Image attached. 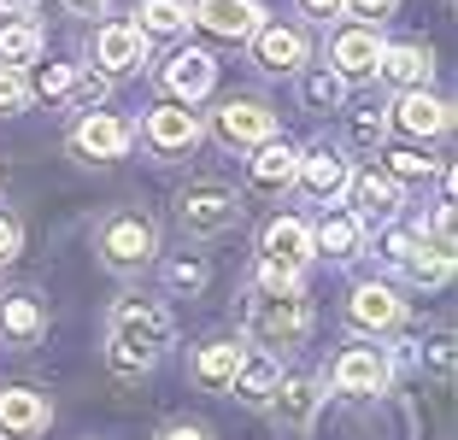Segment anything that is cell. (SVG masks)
I'll return each instance as SVG.
<instances>
[{
    "label": "cell",
    "instance_id": "19",
    "mask_svg": "<svg viewBox=\"0 0 458 440\" xmlns=\"http://www.w3.org/2000/svg\"><path fill=\"white\" fill-rule=\"evenodd\" d=\"M41 329H47V311H41V300H30V293H18V300H0V341H6V347H36Z\"/></svg>",
    "mask_w": 458,
    "mask_h": 440
},
{
    "label": "cell",
    "instance_id": "31",
    "mask_svg": "<svg viewBox=\"0 0 458 440\" xmlns=\"http://www.w3.org/2000/svg\"><path fill=\"white\" fill-rule=\"evenodd\" d=\"M347 135H352V147H382L388 118H382L377 106H364V112H352V118H347Z\"/></svg>",
    "mask_w": 458,
    "mask_h": 440
},
{
    "label": "cell",
    "instance_id": "6",
    "mask_svg": "<svg viewBox=\"0 0 458 440\" xmlns=\"http://www.w3.org/2000/svg\"><path fill=\"white\" fill-rule=\"evenodd\" d=\"M265 135H276V112L259 100H224L217 106V141L229 147H259Z\"/></svg>",
    "mask_w": 458,
    "mask_h": 440
},
{
    "label": "cell",
    "instance_id": "29",
    "mask_svg": "<svg viewBox=\"0 0 458 440\" xmlns=\"http://www.w3.org/2000/svg\"><path fill=\"white\" fill-rule=\"evenodd\" d=\"M359 241H364V217H329V224L311 235V247H324V253H335V258H352Z\"/></svg>",
    "mask_w": 458,
    "mask_h": 440
},
{
    "label": "cell",
    "instance_id": "9",
    "mask_svg": "<svg viewBox=\"0 0 458 440\" xmlns=\"http://www.w3.org/2000/svg\"><path fill=\"white\" fill-rule=\"evenodd\" d=\"M47 417H54V405H47V393H36V387H6V393H0V435L6 440L41 435Z\"/></svg>",
    "mask_w": 458,
    "mask_h": 440
},
{
    "label": "cell",
    "instance_id": "39",
    "mask_svg": "<svg viewBox=\"0 0 458 440\" xmlns=\"http://www.w3.org/2000/svg\"><path fill=\"white\" fill-rule=\"evenodd\" d=\"M429 359H435V370H453V334H435V347H429Z\"/></svg>",
    "mask_w": 458,
    "mask_h": 440
},
{
    "label": "cell",
    "instance_id": "18",
    "mask_svg": "<svg viewBox=\"0 0 458 440\" xmlns=\"http://www.w3.org/2000/svg\"><path fill=\"white\" fill-rule=\"evenodd\" d=\"M377 71L394 82V89H423L429 71H435V54H429V47H418V41H400V47H382Z\"/></svg>",
    "mask_w": 458,
    "mask_h": 440
},
{
    "label": "cell",
    "instance_id": "16",
    "mask_svg": "<svg viewBox=\"0 0 458 440\" xmlns=\"http://www.w3.org/2000/svg\"><path fill=\"white\" fill-rule=\"evenodd\" d=\"M259 253H265V265L300 270V265L311 258V229L294 224V217H276V224L265 229V241H259Z\"/></svg>",
    "mask_w": 458,
    "mask_h": 440
},
{
    "label": "cell",
    "instance_id": "37",
    "mask_svg": "<svg viewBox=\"0 0 458 440\" xmlns=\"http://www.w3.org/2000/svg\"><path fill=\"white\" fill-rule=\"evenodd\" d=\"M347 6H352L359 18H370V24H382V18L394 13V0H347Z\"/></svg>",
    "mask_w": 458,
    "mask_h": 440
},
{
    "label": "cell",
    "instance_id": "42",
    "mask_svg": "<svg viewBox=\"0 0 458 440\" xmlns=\"http://www.w3.org/2000/svg\"><path fill=\"white\" fill-rule=\"evenodd\" d=\"M341 6H347V0H306V13H311V18H335Z\"/></svg>",
    "mask_w": 458,
    "mask_h": 440
},
{
    "label": "cell",
    "instance_id": "35",
    "mask_svg": "<svg viewBox=\"0 0 458 440\" xmlns=\"http://www.w3.org/2000/svg\"><path fill=\"white\" fill-rule=\"evenodd\" d=\"M106 89H112V82H106V77H95V71L71 77V94H77V106H89V112H95L100 100H106Z\"/></svg>",
    "mask_w": 458,
    "mask_h": 440
},
{
    "label": "cell",
    "instance_id": "4",
    "mask_svg": "<svg viewBox=\"0 0 458 440\" xmlns=\"http://www.w3.org/2000/svg\"><path fill=\"white\" fill-rule=\"evenodd\" d=\"M176 217H182L189 235H224V229L242 224V200L224 182H194L176 194Z\"/></svg>",
    "mask_w": 458,
    "mask_h": 440
},
{
    "label": "cell",
    "instance_id": "28",
    "mask_svg": "<svg viewBox=\"0 0 458 440\" xmlns=\"http://www.w3.org/2000/svg\"><path fill=\"white\" fill-rule=\"evenodd\" d=\"M36 54H41V30L30 18H6L0 24V65H24Z\"/></svg>",
    "mask_w": 458,
    "mask_h": 440
},
{
    "label": "cell",
    "instance_id": "12",
    "mask_svg": "<svg viewBox=\"0 0 458 440\" xmlns=\"http://www.w3.org/2000/svg\"><path fill=\"white\" fill-rule=\"evenodd\" d=\"M294 182L306 188L311 200H335V194H347L352 171H347V159H341V153H329V147H318V153H306V159H300Z\"/></svg>",
    "mask_w": 458,
    "mask_h": 440
},
{
    "label": "cell",
    "instance_id": "1",
    "mask_svg": "<svg viewBox=\"0 0 458 440\" xmlns=\"http://www.w3.org/2000/svg\"><path fill=\"white\" fill-rule=\"evenodd\" d=\"M165 347H171V311L165 306H153V300H123V306L112 311V347H106L112 370L141 376V370H153V359H159Z\"/></svg>",
    "mask_w": 458,
    "mask_h": 440
},
{
    "label": "cell",
    "instance_id": "30",
    "mask_svg": "<svg viewBox=\"0 0 458 440\" xmlns=\"http://www.w3.org/2000/svg\"><path fill=\"white\" fill-rule=\"evenodd\" d=\"M341 94H347V77H335V71H318V77H306V106H311V112H335Z\"/></svg>",
    "mask_w": 458,
    "mask_h": 440
},
{
    "label": "cell",
    "instance_id": "33",
    "mask_svg": "<svg viewBox=\"0 0 458 440\" xmlns=\"http://www.w3.org/2000/svg\"><path fill=\"white\" fill-rule=\"evenodd\" d=\"M30 106V82L18 65H0V112H24Z\"/></svg>",
    "mask_w": 458,
    "mask_h": 440
},
{
    "label": "cell",
    "instance_id": "26",
    "mask_svg": "<svg viewBox=\"0 0 458 440\" xmlns=\"http://www.w3.org/2000/svg\"><path fill=\"white\" fill-rule=\"evenodd\" d=\"M400 265H405V276L418 282V288H441V282L453 276V247H441V241H435V247H423V241H418Z\"/></svg>",
    "mask_w": 458,
    "mask_h": 440
},
{
    "label": "cell",
    "instance_id": "22",
    "mask_svg": "<svg viewBox=\"0 0 458 440\" xmlns=\"http://www.w3.org/2000/svg\"><path fill=\"white\" fill-rule=\"evenodd\" d=\"M400 317H405L400 293L382 288V282H364V288L352 293V323H359V329H394Z\"/></svg>",
    "mask_w": 458,
    "mask_h": 440
},
{
    "label": "cell",
    "instance_id": "43",
    "mask_svg": "<svg viewBox=\"0 0 458 440\" xmlns=\"http://www.w3.org/2000/svg\"><path fill=\"white\" fill-rule=\"evenodd\" d=\"M71 13H82V18H95V13H106V0H65Z\"/></svg>",
    "mask_w": 458,
    "mask_h": 440
},
{
    "label": "cell",
    "instance_id": "7",
    "mask_svg": "<svg viewBox=\"0 0 458 440\" xmlns=\"http://www.w3.org/2000/svg\"><path fill=\"white\" fill-rule=\"evenodd\" d=\"M318 405H324V382L318 376H276V393H270V411H276V423L283 428H306L311 417H318Z\"/></svg>",
    "mask_w": 458,
    "mask_h": 440
},
{
    "label": "cell",
    "instance_id": "15",
    "mask_svg": "<svg viewBox=\"0 0 458 440\" xmlns=\"http://www.w3.org/2000/svg\"><path fill=\"white\" fill-rule=\"evenodd\" d=\"M194 141H200V118H194L189 106H159L148 118V147L153 153H189Z\"/></svg>",
    "mask_w": 458,
    "mask_h": 440
},
{
    "label": "cell",
    "instance_id": "36",
    "mask_svg": "<svg viewBox=\"0 0 458 440\" xmlns=\"http://www.w3.org/2000/svg\"><path fill=\"white\" fill-rule=\"evenodd\" d=\"M18 247H24L18 224H13V217H0V265H13V258H18Z\"/></svg>",
    "mask_w": 458,
    "mask_h": 440
},
{
    "label": "cell",
    "instance_id": "5",
    "mask_svg": "<svg viewBox=\"0 0 458 440\" xmlns=\"http://www.w3.org/2000/svg\"><path fill=\"white\" fill-rule=\"evenodd\" d=\"M130 141H135V130L123 118H112V112H89V118L71 130V147H77L82 159H95V165L123 159V153H130Z\"/></svg>",
    "mask_w": 458,
    "mask_h": 440
},
{
    "label": "cell",
    "instance_id": "8",
    "mask_svg": "<svg viewBox=\"0 0 458 440\" xmlns=\"http://www.w3.org/2000/svg\"><path fill=\"white\" fill-rule=\"evenodd\" d=\"M388 41L377 36V24H352L329 41V59H335V77H377V59Z\"/></svg>",
    "mask_w": 458,
    "mask_h": 440
},
{
    "label": "cell",
    "instance_id": "20",
    "mask_svg": "<svg viewBox=\"0 0 458 440\" xmlns=\"http://www.w3.org/2000/svg\"><path fill=\"white\" fill-rule=\"evenodd\" d=\"M276 359L270 352H242V364H235V376H229V387H235V400L242 405H270V393H276Z\"/></svg>",
    "mask_w": 458,
    "mask_h": 440
},
{
    "label": "cell",
    "instance_id": "3",
    "mask_svg": "<svg viewBox=\"0 0 458 440\" xmlns=\"http://www.w3.org/2000/svg\"><path fill=\"white\" fill-rule=\"evenodd\" d=\"M95 247H100V258H106L112 270H141V265H153V253H159V235H153V224L141 212H118V217L100 224Z\"/></svg>",
    "mask_w": 458,
    "mask_h": 440
},
{
    "label": "cell",
    "instance_id": "32",
    "mask_svg": "<svg viewBox=\"0 0 458 440\" xmlns=\"http://www.w3.org/2000/svg\"><path fill=\"white\" fill-rule=\"evenodd\" d=\"M206 276H212V270H206V258H176V265L165 270V282H171L176 293H200Z\"/></svg>",
    "mask_w": 458,
    "mask_h": 440
},
{
    "label": "cell",
    "instance_id": "21",
    "mask_svg": "<svg viewBox=\"0 0 458 440\" xmlns=\"http://www.w3.org/2000/svg\"><path fill=\"white\" fill-rule=\"evenodd\" d=\"M394 123H400L405 135H441L453 118H446V100H435V94H423V89H405L400 106H394Z\"/></svg>",
    "mask_w": 458,
    "mask_h": 440
},
{
    "label": "cell",
    "instance_id": "23",
    "mask_svg": "<svg viewBox=\"0 0 458 440\" xmlns=\"http://www.w3.org/2000/svg\"><path fill=\"white\" fill-rule=\"evenodd\" d=\"M242 352H247L242 341H206V347L194 352L189 376H194L200 387H212V393H217V387H229V376H235V364H242Z\"/></svg>",
    "mask_w": 458,
    "mask_h": 440
},
{
    "label": "cell",
    "instance_id": "24",
    "mask_svg": "<svg viewBox=\"0 0 458 440\" xmlns=\"http://www.w3.org/2000/svg\"><path fill=\"white\" fill-rule=\"evenodd\" d=\"M347 188H352V200H359V212H352V217H394V212H400V182L382 176V171L352 176Z\"/></svg>",
    "mask_w": 458,
    "mask_h": 440
},
{
    "label": "cell",
    "instance_id": "13",
    "mask_svg": "<svg viewBox=\"0 0 458 440\" xmlns=\"http://www.w3.org/2000/svg\"><path fill=\"white\" fill-rule=\"evenodd\" d=\"M253 59L265 71H276V77H288V71L306 65V36H300V30H283V24L253 30Z\"/></svg>",
    "mask_w": 458,
    "mask_h": 440
},
{
    "label": "cell",
    "instance_id": "40",
    "mask_svg": "<svg viewBox=\"0 0 458 440\" xmlns=\"http://www.w3.org/2000/svg\"><path fill=\"white\" fill-rule=\"evenodd\" d=\"M159 440H212V435H206L200 423H171V428H165Z\"/></svg>",
    "mask_w": 458,
    "mask_h": 440
},
{
    "label": "cell",
    "instance_id": "38",
    "mask_svg": "<svg viewBox=\"0 0 458 440\" xmlns=\"http://www.w3.org/2000/svg\"><path fill=\"white\" fill-rule=\"evenodd\" d=\"M71 77H77L71 65H54L47 77H41V94H71Z\"/></svg>",
    "mask_w": 458,
    "mask_h": 440
},
{
    "label": "cell",
    "instance_id": "41",
    "mask_svg": "<svg viewBox=\"0 0 458 440\" xmlns=\"http://www.w3.org/2000/svg\"><path fill=\"white\" fill-rule=\"evenodd\" d=\"M6 18H36V0H0V24Z\"/></svg>",
    "mask_w": 458,
    "mask_h": 440
},
{
    "label": "cell",
    "instance_id": "17",
    "mask_svg": "<svg viewBox=\"0 0 458 440\" xmlns=\"http://www.w3.org/2000/svg\"><path fill=\"white\" fill-rule=\"evenodd\" d=\"M300 171V153L288 141H276V135H265L253 153V165H247V176H253V188H265V194H276V188H288Z\"/></svg>",
    "mask_w": 458,
    "mask_h": 440
},
{
    "label": "cell",
    "instance_id": "2",
    "mask_svg": "<svg viewBox=\"0 0 458 440\" xmlns=\"http://www.w3.org/2000/svg\"><path fill=\"white\" fill-rule=\"evenodd\" d=\"M311 329V311H306V293L300 288H259L253 300V334L265 347H300Z\"/></svg>",
    "mask_w": 458,
    "mask_h": 440
},
{
    "label": "cell",
    "instance_id": "11",
    "mask_svg": "<svg viewBox=\"0 0 458 440\" xmlns=\"http://www.w3.org/2000/svg\"><path fill=\"white\" fill-rule=\"evenodd\" d=\"M95 59L112 71V77H123V71H141L148 65V36L135 24H106L95 36Z\"/></svg>",
    "mask_w": 458,
    "mask_h": 440
},
{
    "label": "cell",
    "instance_id": "27",
    "mask_svg": "<svg viewBox=\"0 0 458 440\" xmlns=\"http://www.w3.org/2000/svg\"><path fill=\"white\" fill-rule=\"evenodd\" d=\"M135 30L141 36H176V30H189V6L182 0H141L135 6Z\"/></svg>",
    "mask_w": 458,
    "mask_h": 440
},
{
    "label": "cell",
    "instance_id": "10",
    "mask_svg": "<svg viewBox=\"0 0 458 440\" xmlns=\"http://www.w3.org/2000/svg\"><path fill=\"white\" fill-rule=\"evenodd\" d=\"M388 359L377 347H347L335 359V393H382L388 387Z\"/></svg>",
    "mask_w": 458,
    "mask_h": 440
},
{
    "label": "cell",
    "instance_id": "34",
    "mask_svg": "<svg viewBox=\"0 0 458 440\" xmlns=\"http://www.w3.org/2000/svg\"><path fill=\"white\" fill-rule=\"evenodd\" d=\"M429 171H435V159H423V153H394L388 159L394 182H418V176H429Z\"/></svg>",
    "mask_w": 458,
    "mask_h": 440
},
{
    "label": "cell",
    "instance_id": "14",
    "mask_svg": "<svg viewBox=\"0 0 458 440\" xmlns=\"http://www.w3.org/2000/svg\"><path fill=\"white\" fill-rule=\"evenodd\" d=\"M194 18H200L212 36H224V41H247L265 13H259L253 0H200V6H194Z\"/></svg>",
    "mask_w": 458,
    "mask_h": 440
},
{
    "label": "cell",
    "instance_id": "25",
    "mask_svg": "<svg viewBox=\"0 0 458 440\" xmlns=\"http://www.w3.org/2000/svg\"><path fill=\"white\" fill-rule=\"evenodd\" d=\"M212 77H217V71H212V59H206V54H176L171 65H165V89L182 94V100L206 94V89H212Z\"/></svg>",
    "mask_w": 458,
    "mask_h": 440
}]
</instances>
